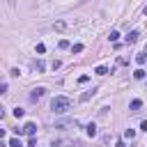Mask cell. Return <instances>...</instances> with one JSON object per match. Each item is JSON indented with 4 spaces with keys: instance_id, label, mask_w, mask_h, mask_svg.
I'll use <instances>...</instances> for the list:
<instances>
[{
    "instance_id": "cell-1",
    "label": "cell",
    "mask_w": 147,
    "mask_h": 147,
    "mask_svg": "<svg viewBox=\"0 0 147 147\" xmlns=\"http://www.w3.org/2000/svg\"><path fill=\"white\" fill-rule=\"evenodd\" d=\"M51 110H53L55 115L69 113V110H71V99H69V96H55V99L51 101Z\"/></svg>"
},
{
    "instance_id": "cell-4",
    "label": "cell",
    "mask_w": 147,
    "mask_h": 147,
    "mask_svg": "<svg viewBox=\"0 0 147 147\" xmlns=\"http://www.w3.org/2000/svg\"><path fill=\"white\" fill-rule=\"evenodd\" d=\"M23 129H25V133H28V136H34V131H37V124H34V122H28Z\"/></svg>"
},
{
    "instance_id": "cell-2",
    "label": "cell",
    "mask_w": 147,
    "mask_h": 147,
    "mask_svg": "<svg viewBox=\"0 0 147 147\" xmlns=\"http://www.w3.org/2000/svg\"><path fill=\"white\" fill-rule=\"evenodd\" d=\"M44 94H46V90H44V87H34V90L30 92V101H32V103H37Z\"/></svg>"
},
{
    "instance_id": "cell-17",
    "label": "cell",
    "mask_w": 147,
    "mask_h": 147,
    "mask_svg": "<svg viewBox=\"0 0 147 147\" xmlns=\"http://www.w3.org/2000/svg\"><path fill=\"white\" fill-rule=\"evenodd\" d=\"M87 80H90V76H87V74H83V76H80V78H78V83H80V85H85V83H87Z\"/></svg>"
},
{
    "instance_id": "cell-11",
    "label": "cell",
    "mask_w": 147,
    "mask_h": 147,
    "mask_svg": "<svg viewBox=\"0 0 147 147\" xmlns=\"http://www.w3.org/2000/svg\"><path fill=\"white\" fill-rule=\"evenodd\" d=\"M108 39H110V41H117V39H119V32H117V30H110Z\"/></svg>"
},
{
    "instance_id": "cell-13",
    "label": "cell",
    "mask_w": 147,
    "mask_h": 147,
    "mask_svg": "<svg viewBox=\"0 0 147 147\" xmlns=\"http://www.w3.org/2000/svg\"><path fill=\"white\" fill-rule=\"evenodd\" d=\"M9 147H23V145H21L18 138H11V140H9Z\"/></svg>"
},
{
    "instance_id": "cell-15",
    "label": "cell",
    "mask_w": 147,
    "mask_h": 147,
    "mask_svg": "<svg viewBox=\"0 0 147 147\" xmlns=\"http://www.w3.org/2000/svg\"><path fill=\"white\" fill-rule=\"evenodd\" d=\"M136 62H138V64H145V62H147V55H145V53H142V55H138V57H136Z\"/></svg>"
},
{
    "instance_id": "cell-20",
    "label": "cell",
    "mask_w": 147,
    "mask_h": 147,
    "mask_svg": "<svg viewBox=\"0 0 147 147\" xmlns=\"http://www.w3.org/2000/svg\"><path fill=\"white\" fill-rule=\"evenodd\" d=\"M140 129H142V131H147V119H142V122H140Z\"/></svg>"
},
{
    "instance_id": "cell-10",
    "label": "cell",
    "mask_w": 147,
    "mask_h": 147,
    "mask_svg": "<svg viewBox=\"0 0 147 147\" xmlns=\"http://www.w3.org/2000/svg\"><path fill=\"white\" fill-rule=\"evenodd\" d=\"M147 74H145V69H136V74H133V78H138V80H142Z\"/></svg>"
},
{
    "instance_id": "cell-19",
    "label": "cell",
    "mask_w": 147,
    "mask_h": 147,
    "mask_svg": "<svg viewBox=\"0 0 147 147\" xmlns=\"http://www.w3.org/2000/svg\"><path fill=\"white\" fill-rule=\"evenodd\" d=\"M37 53H46V46L44 44H37Z\"/></svg>"
},
{
    "instance_id": "cell-14",
    "label": "cell",
    "mask_w": 147,
    "mask_h": 147,
    "mask_svg": "<svg viewBox=\"0 0 147 147\" xmlns=\"http://www.w3.org/2000/svg\"><path fill=\"white\" fill-rule=\"evenodd\" d=\"M71 51H74V53H83V44H74Z\"/></svg>"
},
{
    "instance_id": "cell-6",
    "label": "cell",
    "mask_w": 147,
    "mask_h": 147,
    "mask_svg": "<svg viewBox=\"0 0 147 147\" xmlns=\"http://www.w3.org/2000/svg\"><path fill=\"white\" fill-rule=\"evenodd\" d=\"M32 69H37V71H39V74H41V71H44V69H46V64H44V62H41V60H34V62H32Z\"/></svg>"
},
{
    "instance_id": "cell-12",
    "label": "cell",
    "mask_w": 147,
    "mask_h": 147,
    "mask_svg": "<svg viewBox=\"0 0 147 147\" xmlns=\"http://www.w3.org/2000/svg\"><path fill=\"white\" fill-rule=\"evenodd\" d=\"M87 136H90V138H94V136H96V126H94V124H90V126H87Z\"/></svg>"
},
{
    "instance_id": "cell-23",
    "label": "cell",
    "mask_w": 147,
    "mask_h": 147,
    "mask_svg": "<svg viewBox=\"0 0 147 147\" xmlns=\"http://www.w3.org/2000/svg\"><path fill=\"white\" fill-rule=\"evenodd\" d=\"M145 14H147V7H145Z\"/></svg>"
},
{
    "instance_id": "cell-22",
    "label": "cell",
    "mask_w": 147,
    "mask_h": 147,
    "mask_svg": "<svg viewBox=\"0 0 147 147\" xmlns=\"http://www.w3.org/2000/svg\"><path fill=\"white\" fill-rule=\"evenodd\" d=\"M145 55H147V46H145Z\"/></svg>"
},
{
    "instance_id": "cell-8",
    "label": "cell",
    "mask_w": 147,
    "mask_h": 147,
    "mask_svg": "<svg viewBox=\"0 0 147 147\" xmlns=\"http://www.w3.org/2000/svg\"><path fill=\"white\" fill-rule=\"evenodd\" d=\"M92 96H94V90H90V92H83V94H80V101L85 103V101H90Z\"/></svg>"
},
{
    "instance_id": "cell-3",
    "label": "cell",
    "mask_w": 147,
    "mask_h": 147,
    "mask_svg": "<svg viewBox=\"0 0 147 147\" xmlns=\"http://www.w3.org/2000/svg\"><path fill=\"white\" fill-rule=\"evenodd\" d=\"M140 106H142V101H140V99H133V101L129 103V110L136 113V110H140Z\"/></svg>"
},
{
    "instance_id": "cell-5",
    "label": "cell",
    "mask_w": 147,
    "mask_h": 147,
    "mask_svg": "<svg viewBox=\"0 0 147 147\" xmlns=\"http://www.w3.org/2000/svg\"><path fill=\"white\" fill-rule=\"evenodd\" d=\"M136 41H138V32L133 30V32H129V34H126V44H136Z\"/></svg>"
},
{
    "instance_id": "cell-21",
    "label": "cell",
    "mask_w": 147,
    "mask_h": 147,
    "mask_svg": "<svg viewBox=\"0 0 147 147\" xmlns=\"http://www.w3.org/2000/svg\"><path fill=\"white\" fill-rule=\"evenodd\" d=\"M7 2H9V5H14V2H16V0H7Z\"/></svg>"
},
{
    "instance_id": "cell-16",
    "label": "cell",
    "mask_w": 147,
    "mask_h": 147,
    "mask_svg": "<svg viewBox=\"0 0 147 147\" xmlns=\"http://www.w3.org/2000/svg\"><path fill=\"white\" fill-rule=\"evenodd\" d=\"M133 136H136V131H133V129H126V131H124V138H129V140H131Z\"/></svg>"
},
{
    "instance_id": "cell-7",
    "label": "cell",
    "mask_w": 147,
    "mask_h": 147,
    "mask_svg": "<svg viewBox=\"0 0 147 147\" xmlns=\"http://www.w3.org/2000/svg\"><path fill=\"white\" fill-rule=\"evenodd\" d=\"M57 32H62V30H67V21H55V25H53Z\"/></svg>"
},
{
    "instance_id": "cell-18",
    "label": "cell",
    "mask_w": 147,
    "mask_h": 147,
    "mask_svg": "<svg viewBox=\"0 0 147 147\" xmlns=\"http://www.w3.org/2000/svg\"><path fill=\"white\" fill-rule=\"evenodd\" d=\"M23 113H25L23 108H14V115H16V117H23Z\"/></svg>"
},
{
    "instance_id": "cell-9",
    "label": "cell",
    "mask_w": 147,
    "mask_h": 147,
    "mask_svg": "<svg viewBox=\"0 0 147 147\" xmlns=\"http://www.w3.org/2000/svg\"><path fill=\"white\" fill-rule=\"evenodd\" d=\"M94 74H99V76H106V74H108V67H103V64H101V67H96V69H94Z\"/></svg>"
}]
</instances>
